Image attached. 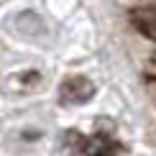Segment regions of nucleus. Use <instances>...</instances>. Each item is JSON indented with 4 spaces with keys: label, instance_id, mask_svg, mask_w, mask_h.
<instances>
[{
    "label": "nucleus",
    "instance_id": "obj_2",
    "mask_svg": "<svg viewBox=\"0 0 156 156\" xmlns=\"http://www.w3.org/2000/svg\"><path fill=\"white\" fill-rule=\"evenodd\" d=\"M136 26H138L144 34H148L151 38H156V8L138 10V13H136Z\"/></svg>",
    "mask_w": 156,
    "mask_h": 156
},
{
    "label": "nucleus",
    "instance_id": "obj_1",
    "mask_svg": "<svg viewBox=\"0 0 156 156\" xmlns=\"http://www.w3.org/2000/svg\"><path fill=\"white\" fill-rule=\"evenodd\" d=\"M59 95H62L64 105H82L95 95V84L87 77H69L59 87Z\"/></svg>",
    "mask_w": 156,
    "mask_h": 156
},
{
    "label": "nucleus",
    "instance_id": "obj_3",
    "mask_svg": "<svg viewBox=\"0 0 156 156\" xmlns=\"http://www.w3.org/2000/svg\"><path fill=\"white\" fill-rule=\"evenodd\" d=\"M148 69H151V72H154V74H156V59H154V62H151V67H148Z\"/></svg>",
    "mask_w": 156,
    "mask_h": 156
}]
</instances>
